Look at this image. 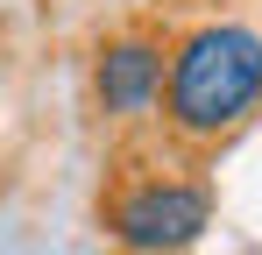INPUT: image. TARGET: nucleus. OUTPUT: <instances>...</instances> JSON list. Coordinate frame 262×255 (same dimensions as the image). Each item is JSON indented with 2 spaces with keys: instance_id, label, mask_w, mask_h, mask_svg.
I'll return each mask as SVG.
<instances>
[{
  "instance_id": "1",
  "label": "nucleus",
  "mask_w": 262,
  "mask_h": 255,
  "mask_svg": "<svg viewBox=\"0 0 262 255\" xmlns=\"http://www.w3.org/2000/svg\"><path fill=\"white\" fill-rule=\"evenodd\" d=\"M170 128L191 142H213L227 128H241L262 107V36L241 22H213L199 36L177 42L170 57Z\"/></svg>"
},
{
  "instance_id": "2",
  "label": "nucleus",
  "mask_w": 262,
  "mask_h": 255,
  "mask_svg": "<svg viewBox=\"0 0 262 255\" xmlns=\"http://www.w3.org/2000/svg\"><path fill=\"white\" fill-rule=\"evenodd\" d=\"M206 227H213V199L177 177H149L114 199V241L128 255H184Z\"/></svg>"
},
{
  "instance_id": "3",
  "label": "nucleus",
  "mask_w": 262,
  "mask_h": 255,
  "mask_svg": "<svg viewBox=\"0 0 262 255\" xmlns=\"http://www.w3.org/2000/svg\"><path fill=\"white\" fill-rule=\"evenodd\" d=\"M163 92V50L156 42H114L99 57V99L106 114H149Z\"/></svg>"
}]
</instances>
